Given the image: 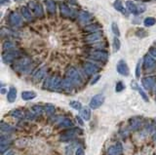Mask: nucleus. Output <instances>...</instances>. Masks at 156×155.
<instances>
[{
  "label": "nucleus",
  "instance_id": "obj_1",
  "mask_svg": "<svg viewBox=\"0 0 156 155\" xmlns=\"http://www.w3.org/2000/svg\"><path fill=\"white\" fill-rule=\"evenodd\" d=\"M32 68V60L29 58H20L15 60V63L13 65L14 70H16L18 73L24 74L28 73L30 71V68Z\"/></svg>",
  "mask_w": 156,
  "mask_h": 155
},
{
  "label": "nucleus",
  "instance_id": "obj_2",
  "mask_svg": "<svg viewBox=\"0 0 156 155\" xmlns=\"http://www.w3.org/2000/svg\"><path fill=\"white\" fill-rule=\"evenodd\" d=\"M62 82L63 79L59 75H54V76L47 77L44 82L43 88L50 91H60L62 90Z\"/></svg>",
  "mask_w": 156,
  "mask_h": 155
},
{
  "label": "nucleus",
  "instance_id": "obj_3",
  "mask_svg": "<svg viewBox=\"0 0 156 155\" xmlns=\"http://www.w3.org/2000/svg\"><path fill=\"white\" fill-rule=\"evenodd\" d=\"M66 76L72 81L75 87H80L83 85V78H82V75L77 68H72V66L68 68L66 71Z\"/></svg>",
  "mask_w": 156,
  "mask_h": 155
},
{
  "label": "nucleus",
  "instance_id": "obj_4",
  "mask_svg": "<svg viewBox=\"0 0 156 155\" xmlns=\"http://www.w3.org/2000/svg\"><path fill=\"white\" fill-rule=\"evenodd\" d=\"M88 59L93 60L95 62H100L102 63H105L108 60V53L105 50L100 49H94L93 51L89 52Z\"/></svg>",
  "mask_w": 156,
  "mask_h": 155
},
{
  "label": "nucleus",
  "instance_id": "obj_5",
  "mask_svg": "<svg viewBox=\"0 0 156 155\" xmlns=\"http://www.w3.org/2000/svg\"><path fill=\"white\" fill-rule=\"evenodd\" d=\"M28 7L30 10H31L33 15H34L35 17H37L38 19L44 18L45 13H44L43 5L39 1H37V0H30L28 2Z\"/></svg>",
  "mask_w": 156,
  "mask_h": 155
},
{
  "label": "nucleus",
  "instance_id": "obj_6",
  "mask_svg": "<svg viewBox=\"0 0 156 155\" xmlns=\"http://www.w3.org/2000/svg\"><path fill=\"white\" fill-rule=\"evenodd\" d=\"M22 14H20L17 11H12L10 14L8 15L7 18V22L9 23V26H11L12 27H18L21 26L23 23V18Z\"/></svg>",
  "mask_w": 156,
  "mask_h": 155
},
{
  "label": "nucleus",
  "instance_id": "obj_7",
  "mask_svg": "<svg viewBox=\"0 0 156 155\" xmlns=\"http://www.w3.org/2000/svg\"><path fill=\"white\" fill-rule=\"evenodd\" d=\"M21 56H22V53L19 50H8V51H4L2 54V60L3 62L6 63H9L11 62H14L18 59H20Z\"/></svg>",
  "mask_w": 156,
  "mask_h": 155
},
{
  "label": "nucleus",
  "instance_id": "obj_8",
  "mask_svg": "<svg viewBox=\"0 0 156 155\" xmlns=\"http://www.w3.org/2000/svg\"><path fill=\"white\" fill-rule=\"evenodd\" d=\"M103 37V33L100 30H99V31H96V32L88 33L87 35L84 36L83 41L87 44H92V43H95V42L102 40Z\"/></svg>",
  "mask_w": 156,
  "mask_h": 155
},
{
  "label": "nucleus",
  "instance_id": "obj_9",
  "mask_svg": "<svg viewBox=\"0 0 156 155\" xmlns=\"http://www.w3.org/2000/svg\"><path fill=\"white\" fill-rule=\"evenodd\" d=\"M60 13L61 16L66 19H72L75 16V11L67 6L66 3H61L60 4Z\"/></svg>",
  "mask_w": 156,
  "mask_h": 155
},
{
  "label": "nucleus",
  "instance_id": "obj_10",
  "mask_svg": "<svg viewBox=\"0 0 156 155\" xmlns=\"http://www.w3.org/2000/svg\"><path fill=\"white\" fill-rule=\"evenodd\" d=\"M83 70L85 72V74L88 76H92V75L97 74L100 71V68L95 63L91 62H85L83 63Z\"/></svg>",
  "mask_w": 156,
  "mask_h": 155
},
{
  "label": "nucleus",
  "instance_id": "obj_11",
  "mask_svg": "<svg viewBox=\"0 0 156 155\" xmlns=\"http://www.w3.org/2000/svg\"><path fill=\"white\" fill-rule=\"evenodd\" d=\"M78 132H80L82 134V131L78 128H72L68 131H66V132H63L62 135L60 137V139L61 141H71L72 139L75 138V135L77 134Z\"/></svg>",
  "mask_w": 156,
  "mask_h": 155
},
{
  "label": "nucleus",
  "instance_id": "obj_12",
  "mask_svg": "<svg viewBox=\"0 0 156 155\" xmlns=\"http://www.w3.org/2000/svg\"><path fill=\"white\" fill-rule=\"evenodd\" d=\"M105 96L103 95V94H98V95H95L93 98L91 99L90 103H89V106L92 109H97L99 108L100 105H103V102H105Z\"/></svg>",
  "mask_w": 156,
  "mask_h": 155
},
{
  "label": "nucleus",
  "instance_id": "obj_13",
  "mask_svg": "<svg viewBox=\"0 0 156 155\" xmlns=\"http://www.w3.org/2000/svg\"><path fill=\"white\" fill-rule=\"evenodd\" d=\"M142 65L145 70H151L156 68V60L150 55H145L142 60Z\"/></svg>",
  "mask_w": 156,
  "mask_h": 155
},
{
  "label": "nucleus",
  "instance_id": "obj_14",
  "mask_svg": "<svg viewBox=\"0 0 156 155\" xmlns=\"http://www.w3.org/2000/svg\"><path fill=\"white\" fill-rule=\"evenodd\" d=\"M116 70L119 74L123 75V76H129L130 74V69L128 66L127 63L124 60H120L116 65Z\"/></svg>",
  "mask_w": 156,
  "mask_h": 155
},
{
  "label": "nucleus",
  "instance_id": "obj_15",
  "mask_svg": "<svg viewBox=\"0 0 156 155\" xmlns=\"http://www.w3.org/2000/svg\"><path fill=\"white\" fill-rule=\"evenodd\" d=\"M142 123H143L142 118L139 117V116H135L129 119V127H130V129L133 131L139 130L140 127L142 126Z\"/></svg>",
  "mask_w": 156,
  "mask_h": 155
},
{
  "label": "nucleus",
  "instance_id": "obj_16",
  "mask_svg": "<svg viewBox=\"0 0 156 155\" xmlns=\"http://www.w3.org/2000/svg\"><path fill=\"white\" fill-rule=\"evenodd\" d=\"M142 84L145 90H151L156 84V78L154 76H146L142 79Z\"/></svg>",
  "mask_w": 156,
  "mask_h": 155
},
{
  "label": "nucleus",
  "instance_id": "obj_17",
  "mask_svg": "<svg viewBox=\"0 0 156 155\" xmlns=\"http://www.w3.org/2000/svg\"><path fill=\"white\" fill-rule=\"evenodd\" d=\"M93 19H94V16L88 11H82L78 14V16H77L78 22L81 23H87L91 22Z\"/></svg>",
  "mask_w": 156,
  "mask_h": 155
},
{
  "label": "nucleus",
  "instance_id": "obj_18",
  "mask_svg": "<svg viewBox=\"0 0 156 155\" xmlns=\"http://www.w3.org/2000/svg\"><path fill=\"white\" fill-rule=\"evenodd\" d=\"M46 74H47V68L46 66H42L33 75V81L35 83H39L42 79H44L46 77Z\"/></svg>",
  "mask_w": 156,
  "mask_h": 155
},
{
  "label": "nucleus",
  "instance_id": "obj_19",
  "mask_svg": "<svg viewBox=\"0 0 156 155\" xmlns=\"http://www.w3.org/2000/svg\"><path fill=\"white\" fill-rule=\"evenodd\" d=\"M123 151V146L120 142H116L115 144L111 145L108 149V155H120Z\"/></svg>",
  "mask_w": 156,
  "mask_h": 155
},
{
  "label": "nucleus",
  "instance_id": "obj_20",
  "mask_svg": "<svg viewBox=\"0 0 156 155\" xmlns=\"http://www.w3.org/2000/svg\"><path fill=\"white\" fill-rule=\"evenodd\" d=\"M74 84L72 83V81L70 80L68 77H65L63 79V82H62V90L65 91V92H71L73 90V88H74Z\"/></svg>",
  "mask_w": 156,
  "mask_h": 155
},
{
  "label": "nucleus",
  "instance_id": "obj_21",
  "mask_svg": "<svg viewBox=\"0 0 156 155\" xmlns=\"http://www.w3.org/2000/svg\"><path fill=\"white\" fill-rule=\"evenodd\" d=\"M102 29V25L99 23H93L91 25L86 26L83 28V32L85 33H92V32H96Z\"/></svg>",
  "mask_w": 156,
  "mask_h": 155
},
{
  "label": "nucleus",
  "instance_id": "obj_22",
  "mask_svg": "<svg viewBox=\"0 0 156 155\" xmlns=\"http://www.w3.org/2000/svg\"><path fill=\"white\" fill-rule=\"evenodd\" d=\"M21 14H22L23 18H24V19L26 21H28V22H31L33 20L32 12L29 9V7H27V6H23V7H21Z\"/></svg>",
  "mask_w": 156,
  "mask_h": 155
},
{
  "label": "nucleus",
  "instance_id": "obj_23",
  "mask_svg": "<svg viewBox=\"0 0 156 155\" xmlns=\"http://www.w3.org/2000/svg\"><path fill=\"white\" fill-rule=\"evenodd\" d=\"M131 88H132V89L137 90V92H139L140 95L142 96V98L143 99V101H145V102H149V99H148L147 95H146L145 92L142 89V88L139 87V85H137V83H136V81L131 82Z\"/></svg>",
  "mask_w": 156,
  "mask_h": 155
},
{
  "label": "nucleus",
  "instance_id": "obj_24",
  "mask_svg": "<svg viewBox=\"0 0 156 155\" xmlns=\"http://www.w3.org/2000/svg\"><path fill=\"white\" fill-rule=\"evenodd\" d=\"M45 4H46V7H47V12L49 13V15L55 16L57 9H56V3H55L54 0H46Z\"/></svg>",
  "mask_w": 156,
  "mask_h": 155
},
{
  "label": "nucleus",
  "instance_id": "obj_25",
  "mask_svg": "<svg viewBox=\"0 0 156 155\" xmlns=\"http://www.w3.org/2000/svg\"><path fill=\"white\" fill-rule=\"evenodd\" d=\"M91 107L90 106H84L80 109V116L85 121H89L91 118Z\"/></svg>",
  "mask_w": 156,
  "mask_h": 155
},
{
  "label": "nucleus",
  "instance_id": "obj_26",
  "mask_svg": "<svg viewBox=\"0 0 156 155\" xmlns=\"http://www.w3.org/2000/svg\"><path fill=\"white\" fill-rule=\"evenodd\" d=\"M58 124H59L60 127H66V128H71V127H73L72 121L69 118H66V117H62V118L60 117L59 120H58Z\"/></svg>",
  "mask_w": 156,
  "mask_h": 155
},
{
  "label": "nucleus",
  "instance_id": "obj_27",
  "mask_svg": "<svg viewBox=\"0 0 156 155\" xmlns=\"http://www.w3.org/2000/svg\"><path fill=\"white\" fill-rule=\"evenodd\" d=\"M17 99V89L15 87H10V89L8 91L7 94V101L9 102H14Z\"/></svg>",
  "mask_w": 156,
  "mask_h": 155
},
{
  "label": "nucleus",
  "instance_id": "obj_28",
  "mask_svg": "<svg viewBox=\"0 0 156 155\" xmlns=\"http://www.w3.org/2000/svg\"><path fill=\"white\" fill-rule=\"evenodd\" d=\"M113 7H114L116 11H119L120 13L125 15V16H127V11H126V9L124 8V5L121 0H115V1L113 2Z\"/></svg>",
  "mask_w": 156,
  "mask_h": 155
},
{
  "label": "nucleus",
  "instance_id": "obj_29",
  "mask_svg": "<svg viewBox=\"0 0 156 155\" xmlns=\"http://www.w3.org/2000/svg\"><path fill=\"white\" fill-rule=\"evenodd\" d=\"M126 7H127V10L129 11L131 14L135 15V16L137 15V5L135 4L133 1H131V0L126 1Z\"/></svg>",
  "mask_w": 156,
  "mask_h": 155
},
{
  "label": "nucleus",
  "instance_id": "obj_30",
  "mask_svg": "<svg viewBox=\"0 0 156 155\" xmlns=\"http://www.w3.org/2000/svg\"><path fill=\"white\" fill-rule=\"evenodd\" d=\"M9 115L11 117L17 118V119H22V118L26 117V112H24L22 109H13L9 112Z\"/></svg>",
  "mask_w": 156,
  "mask_h": 155
},
{
  "label": "nucleus",
  "instance_id": "obj_31",
  "mask_svg": "<svg viewBox=\"0 0 156 155\" xmlns=\"http://www.w3.org/2000/svg\"><path fill=\"white\" fill-rule=\"evenodd\" d=\"M36 98V93L33 91H24L22 93V99L24 101H30Z\"/></svg>",
  "mask_w": 156,
  "mask_h": 155
},
{
  "label": "nucleus",
  "instance_id": "obj_32",
  "mask_svg": "<svg viewBox=\"0 0 156 155\" xmlns=\"http://www.w3.org/2000/svg\"><path fill=\"white\" fill-rule=\"evenodd\" d=\"M90 47L93 49H100V50H105L106 48V43L105 42H95V43L90 44Z\"/></svg>",
  "mask_w": 156,
  "mask_h": 155
},
{
  "label": "nucleus",
  "instance_id": "obj_33",
  "mask_svg": "<svg viewBox=\"0 0 156 155\" xmlns=\"http://www.w3.org/2000/svg\"><path fill=\"white\" fill-rule=\"evenodd\" d=\"M15 46H16V45H15L14 42H12L10 40H7V41L4 42V44L2 45V49H3V51L12 50V49H14Z\"/></svg>",
  "mask_w": 156,
  "mask_h": 155
},
{
  "label": "nucleus",
  "instance_id": "obj_34",
  "mask_svg": "<svg viewBox=\"0 0 156 155\" xmlns=\"http://www.w3.org/2000/svg\"><path fill=\"white\" fill-rule=\"evenodd\" d=\"M44 111L47 115H53L55 113V106L51 103H47L44 105Z\"/></svg>",
  "mask_w": 156,
  "mask_h": 155
},
{
  "label": "nucleus",
  "instance_id": "obj_35",
  "mask_svg": "<svg viewBox=\"0 0 156 155\" xmlns=\"http://www.w3.org/2000/svg\"><path fill=\"white\" fill-rule=\"evenodd\" d=\"M156 23V20L155 18H152V17H147L145 18V21H143V25L146 27H149V26H154Z\"/></svg>",
  "mask_w": 156,
  "mask_h": 155
},
{
  "label": "nucleus",
  "instance_id": "obj_36",
  "mask_svg": "<svg viewBox=\"0 0 156 155\" xmlns=\"http://www.w3.org/2000/svg\"><path fill=\"white\" fill-rule=\"evenodd\" d=\"M32 111L34 112L36 116H40V115L43 113L44 111V107L41 105H35L32 106Z\"/></svg>",
  "mask_w": 156,
  "mask_h": 155
},
{
  "label": "nucleus",
  "instance_id": "obj_37",
  "mask_svg": "<svg viewBox=\"0 0 156 155\" xmlns=\"http://www.w3.org/2000/svg\"><path fill=\"white\" fill-rule=\"evenodd\" d=\"M14 128L11 125H9L7 123H4L3 121L1 122V132L2 133H9V132H12Z\"/></svg>",
  "mask_w": 156,
  "mask_h": 155
},
{
  "label": "nucleus",
  "instance_id": "obj_38",
  "mask_svg": "<svg viewBox=\"0 0 156 155\" xmlns=\"http://www.w3.org/2000/svg\"><path fill=\"white\" fill-rule=\"evenodd\" d=\"M112 46H113V51H114V52H117V51H119V49H120L121 42H120V40H119V38L117 37V36H115V37L113 38Z\"/></svg>",
  "mask_w": 156,
  "mask_h": 155
},
{
  "label": "nucleus",
  "instance_id": "obj_39",
  "mask_svg": "<svg viewBox=\"0 0 156 155\" xmlns=\"http://www.w3.org/2000/svg\"><path fill=\"white\" fill-rule=\"evenodd\" d=\"M136 35L137 36V37H140V38H145L147 36V31H146L145 29H143V28H137L136 30Z\"/></svg>",
  "mask_w": 156,
  "mask_h": 155
},
{
  "label": "nucleus",
  "instance_id": "obj_40",
  "mask_svg": "<svg viewBox=\"0 0 156 155\" xmlns=\"http://www.w3.org/2000/svg\"><path fill=\"white\" fill-rule=\"evenodd\" d=\"M69 105L71 106L73 109H76V110H80L82 108V105L80 102H77V101H71L69 102Z\"/></svg>",
  "mask_w": 156,
  "mask_h": 155
},
{
  "label": "nucleus",
  "instance_id": "obj_41",
  "mask_svg": "<svg viewBox=\"0 0 156 155\" xmlns=\"http://www.w3.org/2000/svg\"><path fill=\"white\" fill-rule=\"evenodd\" d=\"M111 29H112L113 34H114L115 36H117V37H119V36H120V30H119V28H118L117 23H112Z\"/></svg>",
  "mask_w": 156,
  "mask_h": 155
},
{
  "label": "nucleus",
  "instance_id": "obj_42",
  "mask_svg": "<svg viewBox=\"0 0 156 155\" xmlns=\"http://www.w3.org/2000/svg\"><path fill=\"white\" fill-rule=\"evenodd\" d=\"M124 89H125V84L122 81H118L117 83H116V85H115V91L117 93H120Z\"/></svg>",
  "mask_w": 156,
  "mask_h": 155
},
{
  "label": "nucleus",
  "instance_id": "obj_43",
  "mask_svg": "<svg viewBox=\"0 0 156 155\" xmlns=\"http://www.w3.org/2000/svg\"><path fill=\"white\" fill-rule=\"evenodd\" d=\"M140 66H142V60H140L136 66V77L139 79L140 76Z\"/></svg>",
  "mask_w": 156,
  "mask_h": 155
},
{
  "label": "nucleus",
  "instance_id": "obj_44",
  "mask_svg": "<svg viewBox=\"0 0 156 155\" xmlns=\"http://www.w3.org/2000/svg\"><path fill=\"white\" fill-rule=\"evenodd\" d=\"M145 10H146L145 5H143V4H140V5H137V15L142 14L143 12H145Z\"/></svg>",
  "mask_w": 156,
  "mask_h": 155
},
{
  "label": "nucleus",
  "instance_id": "obj_45",
  "mask_svg": "<svg viewBox=\"0 0 156 155\" xmlns=\"http://www.w3.org/2000/svg\"><path fill=\"white\" fill-rule=\"evenodd\" d=\"M100 74H99V73H97V74L93 75V79H92V80H91V85L96 84L97 82L100 80Z\"/></svg>",
  "mask_w": 156,
  "mask_h": 155
},
{
  "label": "nucleus",
  "instance_id": "obj_46",
  "mask_svg": "<svg viewBox=\"0 0 156 155\" xmlns=\"http://www.w3.org/2000/svg\"><path fill=\"white\" fill-rule=\"evenodd\" d=\"M35 113L34 112H30V111H26V118H27V119H30V120H32V119H34L35 118Z\"/></svg>",
  "mask_w": 156,
  "mask_h": 155
},
{
  "label": "nucleus",
  "instance_id": "obj_47",
  "mask_svg": "<svg viewBox=\"0 0 156 155\" xmlns=\"http://www.w3.org/2000/svg\"><path fill=\"white\" fill-rule=\"evenodd\" d=\"M148 52H149V55H150V56H152L154 59H156V48L155 47H150Z\"/></svg>",
  "mask_w": 156,
  "mask_h": 155
},
{
  "label": "nucleus",
  "instance_id": "obj_48",
  "mask_svg": "<svg viewBox=\"0 0 156 155\" xmlns=\"http://www.w3.org/2000/svg\"><path fill=\"white\" fill-rule=\"evenodd\" d=\"M75 155H85L84 149L82 147H78L75 151Z\"/></svg>",
  "mask_w": 156,
  "mask_h": 155
},
{
  "label": "nucleus",
  "instance_id": "obj_49",
  "mask_svg": "<svg viewBox=\"0 0 156 155\" xmlns=\"http://www.w3.org/2000/svg\"><path fill=\"white\" fill-rule=\"evenodd\" d=\"M66 2L68 3L69 5H78V1L77 0H65Z\"/></svg>",
  "mask_w": 156,
  "mask_h": 155
},
{
  "label": "nucleus",
  "instance_id": "obj_50",
  "mask_svg": "<svg viewBox=\"0 0 156 155\" xmlns=\"http://www.w3.org/2000/svg\"><path fill=\"white\" fill-rule=\"evenodd\" d=\"M81 116H76V120H77V122L80 124V125H83V120L81 119Z\"/></svg>",
  "mask_w": 156,
  "mask_h": 155
},
{
  "label": "nucleus",
  "instance_id": "obj_51",
  "mask_svg": "<svg viewBox=\"0 0 156 155\" xmlns=\"http://www.w3.org/2000/svg\"><path fill=\"white\" fill-rule=\"evenodd\" d=\"M7 5V4H10V1L9 0H1V5Z\"/></svg>",
  "mask_w": 156,
  "mask_h": 155
},
{
  "label": "nucleus",
  "instance_id": "obj_52",
  "mask_svg": "<svg viewBox=\"0 0 156 155\" xmlns=\"http://www.w3.org/2000/svg\"><path fill=\"white\" fill-rule=\"evenodd\" d=\"M152 139H153L154 141H156V129H155V131H154L153 135H152Z\"/></svg>",
  "mask_w": 156,
  "mask_h": 155
},
{
  "label": "nucleus",
  "instance_id": "obj_53",
  "mask_svg": "<svg viewBox=\"0 0 156 155\" xmlns=\"http://www.w3.org/2000/svg\"><path fill=\"white\" fill-rule=\"evenodd\" d=\"M5 155H15V152L13 150H10V151H8V152L6 153Z\"/></svg>",
  "mask_w": 156,
  "mask_h": 155
},
{
  "label": "nucleus",
  "instance_id": "obj_54",
  "mask_svg": "<svg viewBox=\"0 0 156 155\" xmlns=\"http://www.w3.org/2000/svg\"><path fill=\"white\" fill-rule=\"evenodd\" d=\"M1 93H2V94H5V93H6V90H5V89H2V90H1Z\"/></svg>",
  "mask_w": 156,
  "mask_h": 155
},
{
  "label": "nucleus",
  "instance_id": "obj_55",
  "mask_svg": "<svg viewBox=\"0 0 156 155\" xmlns=\"http://www.w3.org/2000/svg\"><path fill=\"white\" fill-rule=\"evenodd\" d=\"M155 98H156V91H155Z\"/></svg>",
  "mask_w": 156,
  "mask_h": 155
}]
</instances>
